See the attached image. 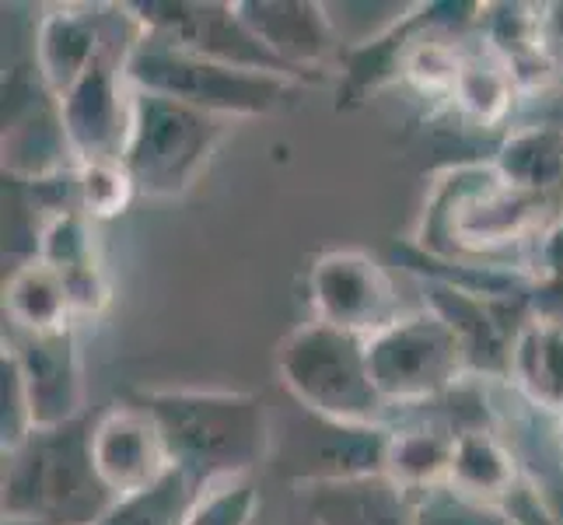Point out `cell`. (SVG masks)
Segmentation results:
<instances>
[{
	"instance_id": "obj_28",
	"label": "cell",
	"mask_w": 563,
	"mask_h": 525,
	"mask_svg": "<svg viewBox=\"0 0 563 525\" xmlns=\"http://www.w3.org/2000/svg\"><path fill=\"white\" fill-rule=\"evenodd\" d=\"M413 525H515L500 504L455 491L452 483L413 494Z\"/></svg>"
},
{
	"instance_id": "obj_25",
	"label": "cell",
	"mask_w": 563,
	"mask_h": 525,
	"mask_svg": "<svg viewBox=\"0 0 563 525\" xmlns=\"http://www.w3.org/2000/svg\"><path fill=\"white\" fill-rule=\"evenodd\" d=\"M200 494L203 491L192 488L179 470H172L151 491L115 497L112 508L95 525H186Z\"/></svg>"
},
{
	"instance_id": "obj_16",
	"label": "cell",
	"mask_w": 563,
	"mask_h": 525,
	"mask_svg": "<svg viewBox=\"0 0 563 525\" xmlns=\"http://www.w3.org/2000/svg\"><path fill=\"white\" fill-rule=\"evenodd\" d=\"M235 8L252 35L287 70H295L301 85L319 81V70L329 56L343 50L329 4H316V0H235Z\"/></svg>"
},
{
	"instance_id": "obj_18",
	"label": "cell",
	"mask_w": 563,
	"mask_h": 525,
	"mask_svg": "<svg viewBox=\"0 0 563 525\" xmlns=\"http://www.w3.org/2000/svg\"><path fill=\"white\" fill-rule=\"evenodd\" d=\"M508 385L532 411L563 417V316L532 313L521 322L511 347Z\"/></svg>"
},
{
	"instance_id": "obj_22",
	"label": "cell",
	"mask_w": 563,
	"mask_h": 525,
	"mask_svg": "<svg viewBox=\"0 0 563 525\" xmlns=\"http://www.w3.org/2000/svg\"><path fill=\"white\" fill-rule=\"evenodd\" d=\"M521 480H526V470H521V459L511 449V441L500 435V427L455 435L449 473V483L455 491L490 504H504L521 488Z\"/></svg>"
},
{
	"instance_id": "obj_23",
	"label": "cell",
	"mask_w": 563,
	"mask_h": 525,
	"mask_svg": "<svg viewBox=\"0 0 563 525\" xmlns=\"http://www.w3.org/2000/svg\"><path fill=\"white\" fill-rule=\"evenodd\" d=\"M4 329H11V333L32 337L77 326L60 274L43 260L11 266V277L4 284Z\"/></svg>"
},
{
	"instance_id": "obj_32",
	"label": "cell",
	"mask_w": 563,
	"mask_h": 525,
	"mask_svg": "<svg viewBox=\"0 0 563 525\" xmlns=\"http://www.w3.org/2000/svg\"><path fill=\"white\" fill-rule=\"evenodd\" d=\"M556 431H560V449H563V417H560V424H556Z\"/></svg>"
},
{
	"instance_id": "obj_4",
	"label": "cell",
	"mask_w": 563,
	"mask_h": 525,
	"mask_svg": "<svg viewBox=\"0 0 563 525\" xmlns=\"http://www.w3.org/2000/svg\"><path fill=\"white\" fill-rule=\"evenodd\" d=\"M280 385L308 414L333 424H393L367 364V340L319 319L298 326L277 347Z\"/></svg>"
},
{
	"instance_id": "obj_14",
	"label": "cell",
	"mask_w": 563,
	"mask_h": 525,
	"mask_svg": "<svg viewBox=\"0 0 563 525\" xmlns=\"http://www.w3.org/2000/svg\"><path fill=\"white\" fill-rule=\"evenodd\" d=\"M4 347L14 354L18 368H22L35 431L38 427H60L88 414L85 361L74 326L56 329V333H35V337L4 329Z\"/></svg>"
},
{
	"instance_id": "obj_2",
	"label": "cell",
	"mask_w": 563,
	"mask_h": 525,
	"mask_svg": "<svg viewBox=\"0 0 563 525\" xmlns=\"http://www.w3.org/2000/svg\"><path fill=\"white\" fill-rule=\"evenodd\" d=\"M158 420L172 466L197 491L245 480L269 456V414L252 393L228 389H147L133 396Z\"/></svg>"
},
{
	"instance_id": "obj_27",
	"label": "cell",
	"mask_w": 563,
	"mask_h": 525,
	"mask_svg": "<svg viewBox=\"0 0 563 525\" xmlns=\"http://www.w3.org/2000/svg\"><path fill=\"white\" fill-rule=\"evenodd\" d=\"M77 200H81L85 218L99 225L120 218L137 200V186H133L123 162H85L77 165Z\"/></svg>"
},
{
	"instance_id": "obj_11",
	"label": "cell",
	"mask_w": 563,
	"mask_h": 525,
	"mask_svg": "<svg viewBox=\"0 0 563 525\" xmlns=\"http://www.w3.org/2000/svg\"><path fill=\"white\" fill-rule=\"evenodd\" d=\"M77 168L64 130L60 99L46 88L35 61L4 77V179H49Z\"/></svg>"
},
{
	"instance_id": "obj_29",
	"label": "cell",
	"mask_w": 563,
	"mask_h": 525,
	"mask_svg": "<svg viewBox=\"0 0 563 525\" xmlns=\"http://www.w3.org/2000/svg\"><path fill=\"white\" fill-rule=\"evenodd\" d=\"M35 435L32 403L25 393L22 368L8 347H0V452H14Z\"/></svg>"
},
{
	"instance_id": "obj_1",
	"label": "cell",
	"mask_w": 563,
	"mask_h": 525,
	"mask_svg": "<svg viewBox=\"0 0 563 525\" xmlns=\"http://www.w3.org/2000/svg\"><path fill=\"white\" fill-rule=\"evenodd\" d=\"M560 221L556 200L508 183L494 162H459L427 193L410 245L444 263L521 270L532 277L536 252Z\"/></svg>"
},
{
	"instance_id": "obj_20",
	"label": "cell",
	"mask_w": 563,
	"mask_h": 525,
	"mask_svg": "<svg viewBox=\"0 0 563 525\" xmlns=\"http://www.w3.org/2000/svg\"><path fill=\"white\" fill-rule=\"evenodd\" d=\"M508 183L550 197L563 207V127L539 120V123H515L500 138L497 154L490 158Z\"/></svg>"
},
{
	"instance_id": "obj_7",
	"label": "cell",
	"mask_w": 563,
	"mask_h": 525,
	"mask_svg": "<svg viewBox=\"0 0 563 525\" xmlns=\"http://www.w3.org/2000/svg\"><path fill=\"white\" fill-rule=\"evenodd\" d=\"M367 364L393 420L441 403L459 382L470 379L452 326L431 305L399 316L367 340Z\"/></svg>"
},
{
	"instance_id": "obj_13",
	"label": "cell",
	"mask_w": 563,
	"mask_h": 525,
	"mask_svg": "<svg viewBox=\"0 0 563 525\" xmlns=\"http://www.w3.org/2000/svg\"><path fill=\"white\" fill-rule=\"evenodd\" d=\"M91 456L95 470L115 497H130L162 483L172 466L168 445L158 420L137 400L115 403L95 417L91 427Z\"/></svg>"
},
{
	"instance_id": "obj_5",
	"label": "cell",
	"mask_w": 563,
	"mask_h": 525,
	"mask_svg": "<svg viewBox=\"0 0 563 525\" xmlns=\"http://www.w3.org/2000/svg\"><path fill=\"white\" fill-rule=\"evenodd\" d=\"M228 127L231 120H221V116L133 88V116L123 147V165L133 186H137V197H186L207 172L221 141L228 138Z\"/></svg>"
},
{
	"instance_id": "obj_24",
	"label": "cell",
	"mask_w": 563,
	"mask_h": 525,
	"mask_svg": "<svg viewBox=\"0 0 563 525\" xmlns=\"http://www.w3.org/2000/svg\"><path fill=\"white\" fill-rule=\"evenodd\" d=\"M452 452H455V438L441 424L423 417H417L413 424L396 420L393 441H388L385 477L410 494L441 488V483H449L452 473Z\"/></svg>"
},
{
	"instance_id": "obj_15",
	"label": "cell",
	"mask_w": 563,
	"mask_h": 525,
	"mask_svg": "<svg viewBox=\"0 0 563 525\" xmlns=\"http://www.w3.org/2000/svg\"><path fill=\"white\" fill-rule=\"evenodd\" d=\"M123 18L126 4H49L38 14L32 61L56 99L95 64Z\"/></svg>"
},
{
	"instance_id": "obj_30",
	"label": "cell",
	"mask_w": 563,
	"mask_h": 525,
	"mask_svg": "<svg viewBox=\"0 0 563 525\" xmlns=\"http://www.w3.org/2000/svg\"><path fill=\"white\" fill-rule=\"evenodd\" d=\"M256 508H260L256 483L249 477L228 480V483H218V488H207L197 497L186 525H252Z\"/></svg>"
},
{
	"instance_id": "obj_17",
	"label": "cell",
	"mask_w": 563,
	"mask_h": 525,
	"mask_svg": "<svg viewBox=\"0 0 563 525\" xmlns=\"http://www.w3.org/2000/svg\"><path fill=\"white\" fill-rule=\"evenodd\" d=\"M322 435L301 445L305 480L308 483H340L385 477L393 424H333L316 417Z\"/></svg>"
},
{
	"instance_id": "obj_26",
	"label": "cell",
	"mask_w": 563,
	"mask_h": 525,
	"mask_svg": "<svg viewBox=\"0 0 563 525\" xmlns=\"http://www.w3.org/2000/svg\"><path fill=\"white\" fill-rule=\"evenodd\" d=\"M35 260L53 266L56 274H74V270L99 266L102 249H99V236H95V221L85 218L81 210L53 218L43 231V239H38Z\"/></svg>"
},
{
	"instance_id": "obj_12",
	"label": "cell",
	"mask_w": 563,
	"mask_h": 525,
	"mask_svg": "<svg viewBox=\"0 0 563 525\" xmlns=\"http://www.w3.org/2000/svg\"><path fill=\"white\" fill-rule=\"evenodd\" d=\"M427 305L452 326V333L462 347L465 368L473 379L483 382H508L511 347L521 322L532 316L529 298H490L476 291L423 281Z\"/></svg>"
},
{
	"instance_id": "obj_10",
	"label": "cell",
	"mask_w": 563,
	"mask_h": 525,
	"mask_svg": "<svg viewBox=\"0 0 563 525\" xmlns=\"http://www.w3.org/2000/svg\"><path fill=\"white\" fill-rule=\"evenodd\" d=\"M308 295L319 322L364 340L406 316L388 266L364 249H333L319 256L308 274Z\"/></svg>"
},
{
	"instance_id": "obj_6",
	"label": "cell",
	"mask_w": 563,
	"mask_h": 525,
	"mask_svg": "<svg viewBox=\"0 0 563 525\" xmlns=\"http://www.w3.org/2000/svg\"><path fill=\"white\" fill-rule=\"evenodd\" d=\"M130 85L141 91L165 95L221 120H252L287 106L298 95V81L280 74L245 70L207 61V56L165 46L158 39L141 35L137 50L130 53Z\"/></svg>"
},
{
	"instance_id": "obj_19",
	"label": "cell",
	"mask_w": 563,
	"mask_h": 525,
	"mask_svg": "<svg viewBox=\"0 0 563 525\" xmlns=\"http://www.w3.org/2000/svg\"><path fill=\"white\" fill-rule=\"evenodd\" d=\"M322 525H413V494L388 477L308 483Z\"/></svg>"
},
{
	"instance_id": "obj_21",
	"label": "cell",
	"mask_w": 563,
	"mask_h": 525,
	"mask_svg": "<svg viewBox=\"0 0 563 525\" xmlns=\"http://www.w3.org/2000/svg\"><path fill=\"white\" fill-rule=\"evenodd\" d=\"M518 102H521V95L515 88L511 70L497 61L476 32L470 43V53H465V67L459 74V85L452 91V109L470 127L508 133L515 127L511 120L518 112Z\"/></svg>"
},
{
	"instance_id": "obj_8",
	"label": "cell",
	"mask_w": 563,
	"mask_h": 525,
	"mask_svg": "<svg viewBox=\"0 0 563 525\" xmlns=\"http://www.w3.org/2000/svg\"><path fill=\"white\" fill-rule=\"evenodd\" d=\"M141 22L126 4V18L109 35L106 50L95 64L77 77V85L60 99L64 130L70 138L77 165L85 162H123L133 116V85H130V53L141 43Z\"/></svg>"
},
{
	"instance_id": "obj_9",
	"label": "cell",
	"mask_w": 563,
	"mask_h": 525,
	"mask_svg": "<svg viewBox=\"0 0 563 525\" xmlns=\"http://www.w3.org/2000/svg\"><path fill=\"white\" fill-rule=\"evenodd\" d=\"M130 8L137 14L144 35L158 39L165 46L197 53L218 64L280 74V77H290V81H298L295 70H287L277 56L252 35V29L242 22L235 4H221V0H141V4H130Z\"/></svg>"
},
{
	"instance_id": "obj_3",
	"label": "cell",
	"mask_w": 563,
	"mask_h": 525,
	"mask_svg": "<svg viewBox=\"0 0 563 525\" xmlns=\"http://www.w3.org/2000/svg\"><path fill=\"white\" fill-rule=\"evenodd\" d=\"M95 417H77L38 431L4 456L0 508L4 518H32L43 525H95L115 494L102 483L91 456Z\"/></svg>"
},
{
	"instance_id": "obj_31",
	"label": "cell",
	"mask_w": 563,
	"mask_h": 525,
	"mask_svg": "<svg viewBox=\"0 0 563 525\" xmlns=\"http://www.w3.org/2000/svg\"><path fill=\"white\" fill-rule=\"evenodd\" d=\"M4 525H43V522H32V518H4Z\"/></svg>"
}]
</instances>
